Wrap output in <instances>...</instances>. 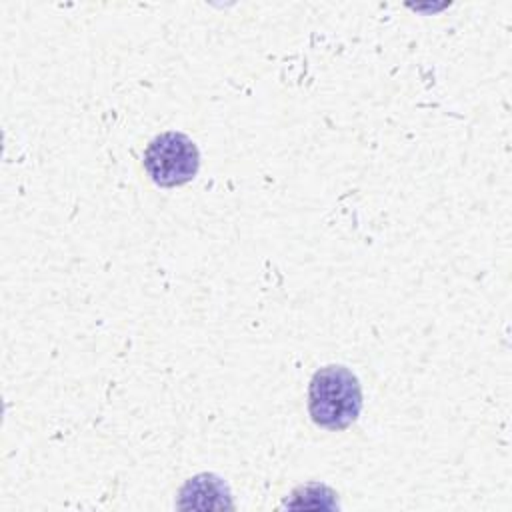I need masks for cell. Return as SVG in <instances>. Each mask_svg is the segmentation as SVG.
<instances>
[{
    "instance_id": "cell-2",
    "label": "cell",
    "mask_w": 512,
    "mask_h": 512,
    "mask_svg": "<svg viewBox=\"0 0 512 512\" xmlns=\"http://www.w3.org/2000/svg\"><path fill=\"white\" fill-rule=\"evenodd\" d=\"M198 168L200 152L182 132H162L144 150V170L156 186H182L198 174Z\"/></svg>"
},
{
    "instance_id": "cell-1",
    "label": "cell",
    "mask_w": 512,
    "mask_h": 512,
    "mask_svg": "<svg viewBox=\"0 0 512 512\" xmlns=\"http://www.w3.org/2000/svg\"><path fill=\"white\" fill-rule=\"evenodd\" d=\"M362 410V388L346 366H324L308 386V412L314 424L328 430L348 428Z\"/></svg>"
}]
</instances>
